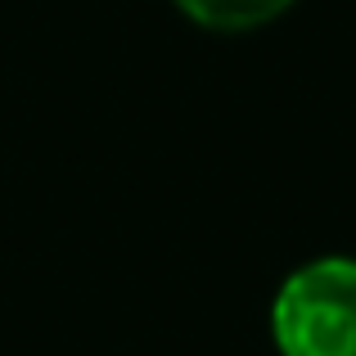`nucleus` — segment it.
<instances>
[{
  "mask_svg": "<svg viewBox=\"0 0 356 356\" xmlns=\"http://www.w3.org/2000/svg\"><path fill=\"white\" fill-rule=\"evenodd\" d=\"M280 356H356V261L316 257L280 284L270 307Z\"/></svg>",
  "mask_w": 356,
  "mask_h": 356,
  "instance_id": "f257e3e1",
  "label": "nucleus"
},
{
  "mask_svg": "<svg viewBox=\"0 0 356 356\" xmlns=\"http://www.w3.org/2000/svg\"><path fill=\"white\" fill-rule=\"evenodd\" d=\"M289 5L293 0H176V9L208 32H252L280 18Z\"/></svg>",
  "mask_w": 356,
  "mask_h": 356,
  "instance_id": "f03ea898",
  "label": "nucleus"
}]
</instances>
